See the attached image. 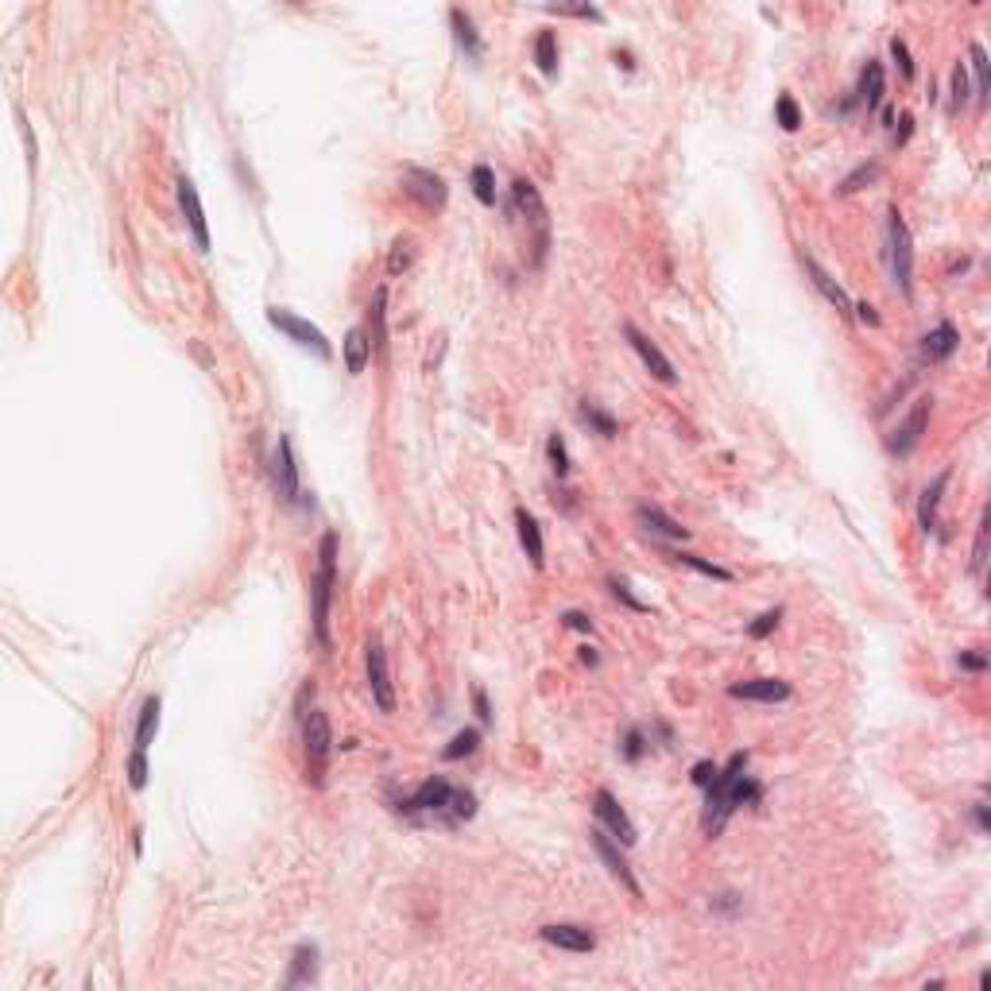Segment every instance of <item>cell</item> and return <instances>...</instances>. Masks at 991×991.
<instances>
[{"label":"cell","instance_id":"603a6c76","mask_svg":"<svg viewBox=\"0 0 991 991\" xmlns=\"http://www.w3.org/2000/svg\"><path fill=\"white\" fill-rule=\"evenodd\" d=\"M341 353H345V372H349V376H360V372L368 368V360H372V337H368V329H360V326L349 329L345 341H341Z\"/></svg>","mask_w":991,"mask_h":991},{"label":"cell","instance_id":"ac0fdd59","mask_svg":"<svg viewBox=\"0 0 991 991\" xmlns=\"http://www.w3.org/2000/svg\"><path fill=\"white\" fill-rule=\"evenodd\" d=\"M635 523L647 531L651 539H663V542H686L689 539V527H681L678 519H670L663 507L655 504H639L635 507Z\"/></svg>","mask_w":991,"mask_h":991},{"label":"cell","instance_id":"8992f818","mask_svg":"<svg viewBox=\"0 0 991 991\" xmlns=\"http://www.w3.org/2000/svg\"><path fill=\"white\" fill-rule=\"evenodd\" d=\"M268 322L279 329V334L291 337L298 349H311L318 360H334V345H329L326 334H322V329H318L314 322H306V318L283 311V306H268Z\"/></svg>","mask_w":991,"mask_h":991},{"label":"cell","instance_id":"5b68a950","mask_svg":"<svg viewBox=\"0 0 991 991\" xmlns=\"http://www.w3.org/2000/svg\"><path fill=\"white\" fill-rule=\"evenodd\" d=\"M887 256H891V279L902 295H910V279H914V240L910 229L902 221L899 209L887 213Z\"/></svg>","mask_w":991,"mask_h":991},{"label":"cell","instance_id":"f546056e","mask_svg":"<svg viewBox=\"0 0 991 991\" xmlns=\"http://www.w3.org/2000/svg\"><path fill=\"white\" fill-rule=\"evenodd\" d=\"M468 186H473V194L481 206H496V170L488 163H476L473 170H468Z\"/></svg>","mask_w":991,"mask_h":991},{"label":"cell","instance_id":"7c38bea8","mask_svg":"<svg viewBox=\"0 0 991 991\" xmlns=\"http://www.w3.org/2000/svg\"><path fill=\"white\" fill-rule=\"evenodd\" d=\"M930 411H933V399H918V403H914V411H910L899 426H894V430H891L887 450H891L894 457H910L914 450H918V442H922L925 426H930Z\"/></svg>","mask_w":991,"mask_h":991},{"label":"cell","instance_id":"b9f144b4","mask_svg":"<svg viewBox=\"0 0 991 991\" xmlns=\"http://www.w3.org/2000/svg\"><path fill=\"white\" fill-rule=\"evenodd\" d=\"M964 101H968V70H964V62H956V67H953V101H949V109L961 113Z\"/></svg>","mask_w":991,"mask_h":991},{"label":"cell","instance_id":"e0dca14e","mask_svg":"<svg viewBox=\"0 0 991 991\" xmlns=\"http://www.w3.org/2000/svg\"><path fill=\"white\" fill-rule=\"evenodd\" d=\"M178 206H183V217H186V225H190V237H194V244H198L201 252H209V225H206V209H201L198 186L190 183L186 175L178 178Z\"/></svg>","mask_w":991,"mask_h":991},{"label":"cell","instance_id":"6da1fadb","mask_svg":"<svg viewBox=\"0 0 991 991\" xmlns=\"http://www.w3.org/2000/svg\"><path fill=\"white\" fill-rule=\"evenodd\" d=\"M748 775V751H736L717 771V779L705 786V809H701V829L709 837H720L728 817L740 809V783Z\"/></svg>","mask_w":991,"mask_h":991},{"label":"cell","instance_id":"d590c367","mask_svg":"<svg viewBox=\"0 0 991 991\" xmlns=\"http://www.w3.org/2000/svg\"><path fill=\"white\" fill-rule=\"evenodd\" d=\"M647 751H651V743H647V732H643V728H627V732H624V743H620V755H624V759H627V763H639Z\"/></svg>","mask_w":991,"mask_h":991},{"label":"cell","instance_id":"52a82bcc","mask_svg":"<svg viewBox=\"0 0 991 991\" xmlns=\"http://www.w3.org/2000/svg\"><path fill=\"white\" fill-rule=\"evenodd\" d=\"M589 845H593L596 856H601V864L609 868V876L620 879V887L632 894V899H643V887H639V879L632 876V864H627V856L620 852V845H616V840L604 833V829H593V833H589Z\"/></svg>","mask_w":991,"mask_h":991},{"label":"cell","instance_id":"d6a6232c","mask_svg":"<svg viewBox=\"0 0 991 991\" xmlns=\"http://www.w3.org/2000/svg\"><path fill=\"white\" fill-rule=\"evenodd\" d=\"M547 461L554 468V476H558V481H566V476H570V450H566V438H562V434H550V438H547Z\"/></svg>","mask_w":991,"mask_h":991},{"label":"cell","instance_id":"44dd1931","mask_svg":"<svg viewBox=\"0 0 991 991\" xmlns=\"http://www.w3.org/2000/svg\"><path fill=\"white\" fill-rule=\"evenodd\" d=\"M450 28H453V39H457V47H461V55L468 62H481L484 43H481V35H476L473 16H468L465 8H450Z\"/></svg>","mask_w":991,"mask_h":991},{"label":"cell","instance_id":"ee69618b","mask_svg":"<svg viewBox=\"0 0 991 991\" xmlns=\"http://www.w3.org/2000/svg\"><path fill=\"white\" fill-rule=\"evenodd\" d=\"M891 59H894V62H899V74H902V78H907V82H910V78H914V62H910V47H907V43H902L899 35H894V39H891Z\"/></svg>","mask_w":991,"mask_h":991},{"label":"cell","instance_id":"7dc6e473","mask_svg":"<svg viewBox=\"0 0 991 991\" xmlns=\"http://www.w3.org/2000/svg\"><path fill=\"white\" fill-rule=\"evenodd\" d=\"M717 771L720 767L712 763V759H701V763H694V771H689V779H694V786H701V790H705V786L717 779Z\"/></svg>","mask_w":991,"mask_h":991},{"label":"cell","instance_id":"83f0119b","mask_svg":"<svg viewBox=\"0 0 991 991\" xmlns=\"http://www.w3.org/2000/svg\"><path fill=\"white\" fill-rule=\"evenodd\" d=\"M578 414H581V422L589 426L593 434H601V438H616V434H620V422H616V414H609L604 407H596V403H589V399L581 403Z\"/></svg>","mask_w":991,"mask_h":991},{"label":"cell","instance_id":"3957f363","mask_svg":"<svg viewBox=\"0 0 991 991\" xmlns=\"http://www.w3.org/2000/svg\"><path fill=\"white\" fill-rule=\"evenodd\" d=\"M303 755H306V783L322 786L326 783V767L329 755H334V728H329V717L322 709L303 712Z\"/></svg>","mask_w":991,"mask_h":991},{"label":"cell","instance_id":"c3c4849f","mask_svg":"<svg viewBox=\"0 0 991 991\" xmlns=\"http://www.w3.org/2000/svg\"><path fill=\"white\" fill-rule=\"evenodd\" d=\"M562 624L566 627H573V632H585V635H593V620L585 612H578V609H570V612H562Z\"/></svg>","mask_w":991,"mask_h":991},{"label":"cell","instance_id":"11a10c76","mask_svg":"<svg viewBox=\"0 0 991 991\" xmlns=\"http://www.w3.org/2000/svg\"><path fill=\"white\" fill-rule=\"evenodd\" d=\"M581 663H585V666H596V663H601V655H596V647H581Z\"/></svg>","mask_w":991,"mask_h":991},{"label":"cell","instance_id":"9c48e42d","mask_svg":"<svg viewBox=\"0 0 991 991\" xmlns=\"http://www.w3.org/2000/svg\"><path fill=\"white\" fill-rule=\"evenodd\" d=\"M403 194L414 198L422 209H445V198H450V190H445V178L434 175V170L426 167H403Z\"/></svg>","mask_w":991,"mask_h":991},{"label":"cell","instance_id":"f6af8a7d","mask_svg":"<svg viewBox=\"0 0 991 991\" xmlns=\"http://www.w3.org/2000/svg\"><path fill=\"white\" fill-rule=\"evenodd\" d=\"M407 268H411V240H396V252H391V260H388V271L399 275Z\"/></svg>","mask_w":991,"mask_h":991},{"label":"cell","instance_id":"836d02e7","mask_svg":"<svg viewBox=\"0 0 991 991\" xmlns=\"http://www.w3.org/2000/svg\"><path fill=\"white\" fill-rule=\"evenodd\" d=\"M987 531H991V523H987V511L984 515H979V527H976V550H972V578L976 581H984V570H987Z\"/></svg>","mask_w":991,"mask_h":991},{"label":"cell","instance_id":"2e32d148","mask_svg":"<svg viewBox=\"0 0 991 991\" xmlns=\"http://www.w3.org/2000/svg\"><path fill=\"white\" fill-rule=\"evenodd\" d=\"M539 937L554 949H566V953H593L596 949V933L585 930V925H573V922H554V925H542Z\"/></svg>","mask_w":991,"mask_h":991},{"label":"cell","instance_id":"7a4b0ae2","mask_svg":"<svg viewBox=\"0 0 991 991\" xmlns=\"http://www.w3.org/2000/svg\"><path fill=\"white\" fill-rule=\"evenodd\" d=\"M334 589H337V531H326L318 542V570L311 581V620H314V639L326 647H334L329 635V609H334Z\"/></svg>","mask_w":991,"mask_h":991},{"label":"cell","instance_id":"681fc988","mask_svg":"<svg viewBox=\"0 0 991 991\" xmlns=\"http://www.w3.org/2000/svg\"><path fill=\"white\" fill-rule=\"evenodd\" d=\"M473 709H476V717H481V724H492V705H488V694L481 686L473 689Z\"/></svg>","mask_w":991,"mask_h":991},{"label":"cell","instance_id":"5bb4252c","mask_svg":"<svg viewBox=\"0 0 991 991\" xmlns=\"http://www.w3.org/2000/svg\"><path fill=\"white\" fill-rule=\"evenodd\" d=\"M368 689H372V701H376L380 712H396V689H391V678H388V655H383L380 639H368Z\"/></svg>","mask_w":991,"mask_h":991},{"label":"cell","instance_id":"ffe728a7","mask_svg":"<svg viewBox=\"0 0 991 991\" xmlns=\"http://www.w3.org/2000/svg\"><path fill=\"white\" fill-rule=\"evenodd\" d=\"M515 535H519V547H523V554L531 558V566L542 570V562H547V542H542L539 519L531 515L527 507H515Z\"/></svg>","mask_w":991,"mask_h":991},{"label":"cell","instance_id":"d4e9b609","mask_svg":"<svg viewBox=\"0 0 991 991\" xmlns=\"http://www.w3.org/2000/svg\"><path fill=\"white\" fill-rule=\"evenodd\" d=\"M949 476H953V468H941V473L933 476V484L925 488L922 499H918V527L925 531V535L937 531V504H941V492L949 488Z\"/></svg>","mask_w":991,"mask_h":991},{"label":"cell","instance_id":"9a60e30c","mask_svg":"<svg viewBox=\"0 0 991 991\" xmlns=\"http://www.w3.org/2000/svg\"><path fill=\"white\" fill-rule=\"evenodd\" d=\"M728 697L759 701V705H783V701L794 697V689H790V681H783V678H751V681H736V686H728Z\"/></svg>","mask_w":991,"mask_h":991},{"label":"cell","instance_id":"f35d334b","mask_svg":"<svg viewBox=\"0 0 991 991\" xmlns=\"http://www.w3.org/2000/svg\"><path fill=\"white\" fill-rule=\"evenodd\" d=\"M468 817H476V794L473 790H453L450 802V825H461Z\"/></svg>","mask_w":991,"mask_h":991},{"label":"cell","instance_id":"ba28073f","mask_svg":"<svg viewBox=\"0 0 991 991\" xmlns=\"http://www.w3.org/2000/svg\"><path fill=\"white\" fill-rule=\"evenodd\" d=\"M271 484H275V496H279L283 504H298V496H303V488H298V457H295L291 434H279V442H275Z\"/></svg>","mask_w":991,"mask_h":991},{"label":"cell","instance_id":"484cf974","mask_svg":"<svg viewBox=\"0 0 991 991\" xmlns=\"http://www.w3.org/2000/svg\"><path fill=\"white\" fill-rule=\"evenodd\" d=\"M318 979V945H298L291 953V972H287L283 987H298V984H314Z\"/></svg>","mask_w":991,"mask_h":991},{"label":"cell","instance_id":"cb8c5ba5","mask_svg":"<svg viewBox=\"0 0 991 991\" xmlns=\"http://www.w3.org/2000/svg\"><path fill=\"white\" fill-rule=\"evenodd\" d=\"M883 93H887V85H883V62L868 59V67L860 70V85H856V98L852 101H860L868 113H876L883 105Z\"/></svg>","mask_w":991,"mask_h":991},{"label":"cell","instance_id":"7bdbcfd3","mask_svg":"<svg viewBox=\"0 0 991 991\" xmlns=\"http://www.w3.org/2000/svg\"><path fill=\"white\" fill-rule=\"evenodd\" d=\"M609 593L616 596V601H624V604H627V609H632V612H647V604L639 601V596H635L632 589H627V581H620V578H609Z\"/></svg>","mask_w":991,"mask_h":991},{"label":"cell","instance_id":"74e56055","mask_svg":"<svg viewBox=\"0 0 991 991\" xmlns=\"http://www.w3.org/2000/svg\"><path fill=\"white\" fill-rule=\"evenodd\" d=\"M968 59H972V70H976V101H987V51L979 47V43H972L968 47Z\"/></svg>","mask_w":991,"mask_h":991},{"label":"cell","instance_id":"f1b7e54d","mask_svg":"<svg viewBox=\"0 0 991 991\" xmlns=\"http://www.w3.org/2000/svg\"><path fill=\"white\" fill-rule=\"evenodd\" d=\"M666 558H674L678 566H689L694 573H701V578H712V581H724L728 585L732 581V570H724V566H717V562H709V558H697V554H681V550H666Z\"/></svg>","mask_w":991,"mask_h":991},{"label":"cell","instance_id":"1f68e13d","mask_svg":"<svg viewBox=\"0 0 991 991\" xmlns=\"http://www.w3.org/2000/svg\"><path fill=\"white\" fill-rule=\"evenodd\" d=\"M476 743H481V732L476 728H465V732H457V736L445 743L442 748V759L445 763H457V759H465V755H473L476 751Z\"/></svg>","mask_w":991,"mask_h":991},{"label":"cell","instance_id":"7402d4cb","mask_svg":"<svg viewBox=\"0 0 991 991\" xmlns=\"http://www.w3.org/2000/svg\"><path fill=\"white\" fill-rule=\"evenodd\" d=\"M956 349H961V334H956V326L953 322H941L937 329H930V334L922 337V357L925 360H949Z\"/></svg>","mask_w":991,"mask_h":991},{"label":"cell","instance_id":"816d5d0a","mask_svg":"<svg viewBox=\"0 0 991 991\" xmlns=\"http://www.w3.org/2000/svg\"><path fill=\"white\" fill-rule=\"evenodd\" d=\"M852 311H856V318H860L864 326H879V322H883V318L876 314V306H868V303H852Z\"/></svg>","mask_w":991,"mask_h":991},{"label":"cell","instance_id":"4316f807","mask_svg":"<svg viewBox=\"0 0 991 991\" xmlns=\"http://www.w3.org/2000/svg\"><path fill=\"white\" fill-rule=\"evenodd\" d=\"M159 709H163V701H159V694H152L144 701V709H140V720H136V748L140 751H147L152 748V740H155V728H159Z\"/></svg>","mask_w":991,"mask_h":991},{"label":"cell","instance_id":"30bf717a","mask_svg":"<svg viewBox=\"0 0 991 991\" xmlns=\"http://www.w3.org/2000/svg\"><path fill=\"white\" fill-rule=\"evenodd\" d=\"M450 802H453V786L445 783L442 775H434V779H426L411 798H403L399 809L407 817H438V814L450 809Z\"/></svg>","mask_w":991,"mask_h":991},{"label":"cell","instance_id":"d6986e66","mask_svg":"<svg viewBox=\"0 0 991 991\" xmlns=\"http://www.w3.org/2000/svg\"><path fill=\"white\" fill-rule=\"evenodd\" d=\"M798 260H802V268L809 271V283H814L817 291H822V298H825V303H829V306H837L840 314H852V298H848V291H845V287H840V283L833 279V275H829V271H825L822 263H817V260H814V256H809V252H802V256H798Z\"/></svg>","mask_w":991,"mask_h":991},{"label":"cell","instance_id":"60d3db41","mask_svg":"<svg viewBox=\"0 0 991 991\" xmlns=\"http://www.w3.org/2000/svg\"><path fill=\"white\" fill-rule=\"evenodd\" d=\"M779 620H783V609H767L763 616H755V620L748 624V635L751 639H767L775 627H779Z\"/></svg>","mask_w":991,"mask_h":991},{"label":"cell","instance_id":"f907efd6","mask_svg":"<svg viewBox=\"0 0 991 991\" xmlns=\"http://www.w3.org/2000/svg\"><path fill=\"white\" fill-rule=\"evenodd\" d=\"M712 907L724 910V914H732V910H740V907H743V899H740L736 891H728V894H717V899H712Z\"/></svg>","mask_w":991,"mask_h":991},{"label":"cell","instance_id":"277c9868","mask_svg":"<svg viewBox=\"0 0 991 991\" xmlns=\"http://www.w3.org/2000/svg\"><path fill=\"white\" fill-rule=\"evenodd\" d=\"M511 206L515 213L535 229V263L547 260V248H550V213H547V201H542L539 186L531 178H515L511 183Z\"/></svg>","mask_w":991,"mask_h":991},{"label":"cell","instance_id":"8d00e7d4","mask_svg":"<svg viewBox=\"0 0 991 991\" xmlns=\"http://www.w3.org/2000/svg\"><path fill=\"white\" fill-rule=\"evenodd\" d=\"M876 178H879V163H860L845 183L837 186V194H856V190H864V183H876Z\"/></svg>","mask_w":991,"mask_h":991},{"label":"cell","instance_id":"8fae6325","mask_svg":"<svg viewBox=\"0 0 991 991\" xmlns=\"http://www.w3.org/2000/svg\"><path fill=\"white\" fill-rule=\"evenodd\" d=\"M593 814L601 817V825H604V833H609L616 845H624V848H632L635 840H639V829L632 825V817H627V809L616 802V794L612 790H596V798H593Z\"/></svg>","mask_w":991,"mask_h":991},{"label":"cell","instance_id":"4dcf8cb0","mask_svg":"<svg viewBox=\"0 0 991 991\" xmlns=\"http://www.w3.org/2000/svg\"><path fill=\"white\" fill-rule=\"evenodd\" d=\"M535 62H539V70L547 74V78H554V74H558V35H554V31H539V39H535Z\"/></svg>","mask_w":991,"mask_h":991},{"label":"cell","instance_id":"4fadbf2b","mask_svg":"<svg viewBox=\"0 0 991 991\" xmlns=\"http://www.w3.org/2000/svg\"><path fill=\"white\" fill-rule=\"evenodd\" d=\"M624 337H627V345H632L635 353H639V360H643V368L651 372V376H655L658 383H666V388H670V383H678V372H674V365H670V360H666V353H663V349L655 345L651 337L643 334V329H639V326H632V322H624Z\"/></svg>","mask_w":991,"mask_h":991},{"label":"cell","instance_id":"e575fe53","mask_svg":"<svg viewBox=\"0 0 991 991\" xmlns=\"http://www.w3.org/2000/svg\"><path fill=\"white\" fill-rule=\"evenodd\" d=\"M775 121L783 124V132H798V128H802V109H798V101L790 98V93H783V98L775 101Z\"/></svg>","mask_w":991,"mask_h":991},{"label":"cell","instance_id":"ab89813d","mask_svg":"<svg viewBox=\"0 0 991 991\" xmlns=\"http://www.w3.org/2000/svg\"><path fill=\"white\" fill-rule=\"evenodd\" d=\"M124 775H128V786H132V790H144V786H147V751L132 748V755H128V767H124Z\"/></svg>","mask_w":991,"mask_h":991},{"label":"cell","instance_id":"db71d44e","mask_svg":"<svg viewBox=\"0 0 991 991\" xmlns=\"http://www.w3.org/2000/svg\"><path fill=\"white\" fill-rule=\"evenodd\" d=\"M899 124H902V128L894 132V144H907V140H910V128H914V116H910V113H902V121H899Z\"/></svg>","mask_w":991,"mask_h":991},{"label":"cell","instance_id":"f5cc1de1","mask_svg":"<svg viewBox=\"0 0 991 991\" xmlns=\"http://www.w3.org/2000/svg\"><path fill=\"white\" fill-rule=\"evenodd\" d=\"M972 822H976L979 833H987V829H991V817H987V806H984V802L972 806Z\"/></svg>","mask_w":991,"mask_h":991},{"label":"cell","instance_id":"bcb514c9","mask_svg":"<svg viewBox=\"0 0 991 991\" xmlns=\"http://www.w3.org/2000/svg\"><path fill=\"white\" fill-rule=\"evenodd\" d=\"M956 666L968 670V674H984V670H987V655L984 651H961V655H956Z\"/></svg>","mask_w":991,"mask_h":991}]
</instances>
